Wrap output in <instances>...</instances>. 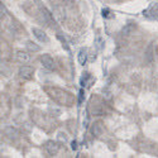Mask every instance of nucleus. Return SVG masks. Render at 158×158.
<instances>
[{"label":"nucleus","mask_w":158,"mask_h":158,"mask_svg":"<svg viewBox=\"0 0 158 158\" xmlns=\"http://www.w3.org/2000/svg\"><path fill=\"white\" fill-rule=\"evenodd\" d=\"M101 13H102V17H104V18H109V17H110V10H109V9H102V12H101Z\"/></svg>","instance_id":"9d476101"},{"label":"nucleus","mask_w":158,"mask_h":158,"mask_svg":"<svg viewBox=\"0 0 158 158\" xmlns=\"http://www.w3.org/2000/svg\"><path fill=\"white\" fill-rule=\"evenodd\" d=\"M65 1H70V0H65Z\"/></svg>","instance_id":"f8f14e48"},{"label":"nucleus","mask_w":158,"mask_h":158,"mask_svg":"<svg viewBox=\"0 0 158 158\" xmlns=\"http://www.w3.org/2000/svg\"><path fill=\"white\" fill-rule=\"evenodd\" d=\"M39 61H41V63L43 65L44 68H47V70H50V71H52V70L55 68V61H53V58L51 57L50 55H42L41 58H39Z\"/></svg>","instance_id":"f257e3e1"},{"label":"nucleus","mask_w":158,"mask_h":158,"mask_svg":"<svg viewBox=\"0 0 158 158\" xmlns=\"http://www.w3.org/2000/svg\"><path fill=\"white\" fill-rule=\"evenodd\" d=\"M27 48L29 51H33V52H39L41 51V47L39 46H37L34 42H32V41H28L27 42Z\"/></svg>","instance_id":"0eeeda50"},{"label":"nucleus","mask_w":158,"mask_h":158,"mask_svg":"<svg viewBox=\"0 0 158 158\" xmlns=\"http://www.w3.org/2000/svg\"><path fill=\"white\" fill-rule=\"evenodd\" d=\"M87 61V50L86 48H81L79 52V63L80 65H85Z\"/></svg>","instance_id":"423d86ee"},{"label":"nucleus","mask_w":158,"mask_h":158,"mask_svg":"<svg viewBox=\"0 0 158 158\" xmlns=\"http://www.w3.org/2000/svg\"><path fill=\"white\" fill-rule=\"evenodd\" d=\"M90 79H91V75H90L89 72H85V73H84V76L81 77V81H80L81 86H82V87L86 86V85H87V81H89Z\"/></svg>","instance_id":"6e6552de"},{"label":"nucleus","mask_w":158,"mask_h":158,"mask_svg":"<svg viewBox=\"0 0 158 158\" xmlns=\"http://www.w3.org/2000/svg\"><path fill=\"white\" fill-rule=\"evenodd\" d=\"M44 148H46V151L48 152L50 154H56L58 151V145L56 143H53V142H47L46 145H44Z\"/></svg>","instance_id":"39448f33"},{"label":"nucleus","mask_w":158,"mask_h":158,"mask_svg":"<svg viewBox=\"0 0 158 158\" xmlns=\"http://www.w3.org/2000/svg\"><path fill=\"white\" fill-rule=\"evenodd\" d=\"M32 33L34 34V37H36L37 39L39 41V42H43V43H47L48 41H50V38H48V36L44 33L42 29L39 28H32Z\"/></svg>","instance_id":"7ed1b4c3"},{"label":"nucleus","mask_w":158,"mask_h":158,"mask_svg":"<svg viewBox=\"0 0 158 158\" xmlns=\"http://www.w3.org/2000/svg\"><path fill=\"white\" fill-rule=\"evenodd\" d=\"M33 68L29 67V66H22L19 68V76L24 80H30L33 79Z\"/></svg>","instance_id":"f03ea898"},{"label":"nucleus","mask_w":158,"mask_h":158,"mask_svg":"<svg viewBox=\"0 0 158 158\" xmlns=\"http://www.w3.org/2000/svg\"><path fill=\"white\" fill-rule=\"evenodd\" d=\"M71 148L73 149V151H75V149H77V142H76V140H73V142L71 143Z\"/></svg>","instance_id":"9b49d317"},{"label":"nucleus","mask_w":158,"mask_h":158,"mask_svg":"<svg viewBox=\"0 0 158 158\" xmlns=\"http://www.w3.org/2000/svg\"><path fill=\"white\" fill-rule=\"evenodd\" d=\"M15 58H17L18 62H20V63L24 65V63H28L29 61H30V55H29L28 52H25V51H17Z\"/></svg>","instance_id":"20e7f679"},{"label":"nucleus","mask_w":158,"mask_h":158,"mask_svg":"<svg viewBox=\"0 0 158 158\" xmlns=\"http://www.w3.org/2000/svg\"><path fill=\"white\" fill-rule=\"evenodd\" d=\"M84 99H85V91H84V90H80V94H79V104H82Z\"/></svg>","instance_id":"1a4fd4ad"}]
</instances>
